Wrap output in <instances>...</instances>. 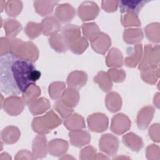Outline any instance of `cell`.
Returning <instances> with one entry per match:
<instances>
[{
    "label": "cell",
    "instance_id": "obj_1",
    "mask_svg": "<svg viewBox=\"0 0 160 160\" xmlns=\"http://www.w3.org/2000/svg\"><path fill=\"white\" fill-rule=\"evenodd\" d=\"M41 77L32 62L21 59L11 54L1 56L0 88L6 94L18 95Z\"/></svg>",
    "mask_w": 160,
    "mask_h": 160
},
{
    "label": "cell",
    "instance_id": "obj_2",
    "mask_svg": "<svg viewBox=\"0 0 160 160\" xmlns=\"http://www.w3.org/2000/svg\"><path fill=\"white\" fill-rule=\"evenodd\" d=\"M52 113L53 112L51 111L44 116L34 118L32 122L40 123L41 125L32 127L34 131L39 133H47L49 132L51 129L56 128L59 124H61V120L59 119L57 116L52 120H49Z\"/></svg>",
    "mask_w": 160,
    "mask_h": 160
},
{
    "label": "cell",
    "instance_id": "obj_3",
    "mask_svg": "<svg viewBox=\"0 0 160 160\" xmlns=\"http://www.w3.org/2000/svg\"><path fill=\"white\" fill-rule=\"evenodd\" d=\"M149 1H121L120 3V11L121 12H129L137 15L144 5Z\"/></svg>",
    "mask_w": 160,
    "mask_h": 160
},
{
    "label": "cell",
    "instance_id": "obj_4",
    "mask_svg": "<svg viewBox=\"0 0 160 160\" xmlns=\"http://www.w3.org/2000/svg\"><path fill=\"white\" fill-rule=\"evenodd\" d=\"M49 42L51 46L57 52H63L68 49L67 43L62 34H53L49 39Z\"/></svg>",
    "mask_w": 160,
    "mask_h": 160
},
{
    "label": "cell",
    "instance_id": "obj_5",
    "mask_svg": "<svg viewBox=\"0 0 160 160\" xmlns=\"http://www.w3.org/2000/svg\"><path fill=\"white\" fill-rule=\"evenodd\" d=\"M20 100L21 99L15 96H11L4 99V111L11 116H16L21 113L22 111L16 107H14V104L18 103Z\"/></svg>",
    "mask_w": 160,
    "mask_h": 160
},
{
    "label": "cell",
    "instance_id": "obj_6",
    "mask_svg": "<svg viewBox=\"0 0 160 160\" xmlns=\"http://www.w3.org/2000/svg\"><path fill=\"white\" fill-rule=\"evenodd\" d=\"M4 25L6 36L9 38H14L21 30V24L14 19H6Z\"/></svg>",
    "mask_w": 160,
    "mask_h": 160
},
{
    "label": "cell",
    "instance_id": "obj_7",
    "mask_svg": "<svg viewBox=\"0 0 160 160\" xmlns=\"http://www.w3.org/2000/svg\"><path fill=\"white\" fill-rule=\"evenodd\" d=\"M19 133L18 129L16 127L9 126L4 129L2 131V139L6 144H12L16 142L18 139V137L10 135V134Z\"/></svg>",
    "mask_w": 160,
    "mask_h": 160
},
{
    "label": "cell",
    "instance_id": "obj_8",
    "mask_svg": "<svg viewBox=\"0 0 160 160\" xmlns=\"http://www.w3.org/2000/svg\"><path fill=\"white\" fill-rule=\"evenodd\" d=\"M17 1H8L6 7V11L7 14L10 16H18L17 12L14 9H16L18 12L21 11L22 9V2H19L18 4H16Z\"/></svg>",
    "mask_w": 160,
    "mask_h": 160
},
{
    "label": "cell",
    "instance_id": "obj_9",
    "mask_svg": "<svg viewBox=\"0 0 160 160\" xmlns=\"http://www.w3.org/2000/svg\"><path fill=\"white\" fill-rule=\"evenodd\" d=\"M54 108L59 112V114H61V116L64 118H67L68 116H69L71 114V113L72 112V109L64 110V109H66L65 107V105L60 100L56 101V102L54 104Z\"/></svg>",
    "mask_w": 160,
    "mask_h": 160
}]
</instances>
